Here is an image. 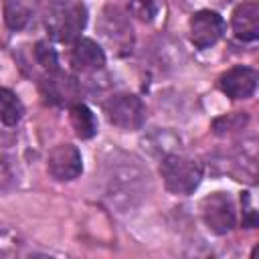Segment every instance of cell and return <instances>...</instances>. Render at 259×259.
<instances>
[{
  "label": "cell",
  "mask_w": 259,
  "mask_h": 259,
  "mask_svg": "<svg viewBox=\"0 0 259 259\" xmlns=\"http://www.w3.org/2000/svg\"><path fill=\"white\" fill-rule=\"evenodd\" d=\"M107 121L119 130H140L146 121V107L138 95L117 93L103 101Z\"/></svg>",
  "instance_id": "277c9868"
},
{
  "label": "cell",
  "mask_w": 259,
  "mask_h": 259,
  "mask_svg": "<svg viewBox=\"0 0 259 259\" xmlns=\"http://www.w3.org/2000/svg\"><path fill=\"white\" fill-rule=\"evenodd\" d=\"M150 190L148 168L132 154L115 152L103 168V194L119 210L136 208Z\"/></svg>",
  "instance_id": "6da1fadb"
},
{
  "label": "cell",
  "mask_w": 259,
  "mask_h": 259,
  "mask_svg": "<svg viewBox=\"0 0 259 259\" xmlns=\"http://www.w3.org/2000/svg\"><path fill=\"white\" fill-rule=\"evenodd\" d=\"M188 32H190V42L196 49H208L223 36L225 20L214 10H198L190 16Z\"/></svg>",
  "instance_id": "52a82bcc"
},
{
  "label": "cell",
  "mask_w": 259,
  "mask_h": 259,
  "mask_svg": "<svg viewBox=\"0 0 259 259\" xmlns=\"http://www.w3.org/2000/svg\"><path fill=\"white\" fill-rule=\"evenodd\" d=\"M71 65L81 73L93 75V73H97L105 67V53L95 40L79 36V38L73 40Z\"/></svg>",
  "instance_id": "30bf717a"
},
{
  "label": "cell",
  "mask_w": 259,
  "mask_h": 259,
  "mask_svg": "<svg viewBox=\"0 0 259 259\" xmlns=\"http://www.w3.org/2000/svg\"><path fill=\"white\" fill-rule=\"evenodd\" d=\"M34 59H36V63H38L49 75L59 71V59H57V53H55V49H53L49 42H45V40L36 42V47H34Z\"/></svg>",
  "instance_id": "9a60e30c"
},
{
  "label": "cell",
  "mask_w": 259,
  "mask_h": 259,
  "mask_svg": "<svg viewBox=\"0 0 259 259\" xmlns=\"http://www.w3.org/2000/svg\"><path fill=\"white\" fill-rule=\"evenodd\" d=\"M22 113H24V107L16 97V93L6 87H0V121L12 127L22 119Z\"/></svg>",
  "instance_id": "4fadbf2b"
},
{
  "label": "cell",
  "mask_w": 259,
  "mask_h": 259,
  "mask_svg": "<svg viewBox=\"0 0 259 259\" xmlns=\"http://www.w3.org/2000/svg\"><path fill=\"white\" fill-rule=\"evenodd\" d=\"M257 81H259V75H257L255 69L233 67V69H229L227 73L221 75L219 87L231 99H247V97H251L255 93Z\"/></svg>",
  "instance_id": "9c48e42d"
},
{
  "label": "cell",
  "mask_w": 259,
  "mask_h": 259,
  "mask_svg": "<svg viewBox=\"0 0 259 259\" xmlns=\"http://www.w3.org/2000/svg\"><path fill=\"white\" fill-rule=\"evenodd\" d=\"M47 168L55 180H61V182L75 180L83 170L81 152L73 144H59L49 152Z\"/></svg>",
  "instance_id": "ba28073f"
},
{
  "label": "cell",
  "mask_w": 259,
  "mask_h": 259,
  "mask_svg": "<svg viewBox=\"0 0 259 259\" xmlns=\"http://www.w3.org/2000/svg\"><path fill=\"white\" fill-rule=\"evenodd\" d=\"M245 121H247V115L231 113V115H225V117H221V119L214 121V132L217 134H227V132L239 130L241 125H245Z\"/></svg>",
  "instance_id": "e0dca14e"
},
{
  "label": "cell",
  "mask_w": 259,
  "mask_h": 259,
  "mask_svg": "<svg viewBox=\"0 0 259 259\" xmlns=\"http://www.w3.org/2000/svg\"><path fill=\"white\" fill-rule=\"evenodd\" d=\"M69 121L81 140H89L97 132V119L85 103H73L69 107Z\"/></svg>",
  "instance_id": "7c38bea8"
},
{
  "label": "cell",
  "mask_w": 259,
  "mask_h": 259,
  "mask_svg": "<svg viewBox=\"0 0 259 259\" xmlns=\"http://www.w3.org/2000/svg\"><path fill=\"white\" fill-rule=\"evenodd\" d=\"M2 12H4V22L10 30H22L32 16L30 8L22 0H4Z\"/></svg>",
  "instance_id": "5bb4252c"
},
{
  "label": "cell",
  "mask_w": 259,
  "mask_h": 259,
  "mask_svg": "<svg viewBox=\"0 0 259 259\" xmlns=\"http://www.w3.org/2000/svg\"><path fill=\"white\" fill-rule=\"evenodd\" d=\"M160 174L164 186L172 194H190L198 188L202 180V166L182 154H168L162 158Z\"/></svg>",
  "instance_id": "3957f363"
},
{
  "label": "cell",
  "mask_w": 259,
  "mask_h": 259,
  "mask_svg": "<svg viewBox=\"0 0 259 259\" xmlns=\"http://www.w3.org/2000/svg\"><path fill=\"white\" fill-rule=\"evenodd\" d=\"M200 214H202L204 225L217 235L231 233L237 223L235 204L227 192H212L204 196L200 202Z\"/></svg>",
  "instance_id": "8992f818"
},
{
  "label": "cell",
  "mask_w": 259,
  "mask_h": 259,
  "mask_svg": "<svg viewBox=\"0 0 259 259\" xmlns=\"http://www.w3.org/2000/svg\"><path fill=\"white\" fill-rule=\"evenodd\" d=\"M99 32L103 40L117 53L125 55L134 45V30L127 14L119 6H105L99 18Z\"/></svg>",
  "instance_id": "5b68a950"
},
{
  "label": "cell",
  "mask_w": 259,
  "mask_h": 259,
  "mask_svg": "<svg viewBox=\"0 0 259 259\" xmlns=\"http://www.w3.org/2000/svg\"><path fill=\"white\" fill-rule=\"evenodd\" d=\"M162 8V0H132L130 10L134 16H138L144 22H152Z\"/></svg>",
  "instance_id": "2e32d148"
},
{
  "label": "cell",
  "mask_w": 259,
  "mask_h": 259,
  "mask_svg": "<svg viewBox=\"0 0 259 259\" xmlns=\"http://www.w3.org/2000/svg\"><path fill=\"white\" fill-rule=\"evenodd\" d=\"M87 22V10L81 0H57L49 6L45 26L57 42H73L79 38Z\"/></svg>",
  "instance_id": "7a4b0ae2"
},
{
  "label": "cell",
  "mask_w": 259,
  "mask_h": 259,
  "mask_svg": "<svg viewBox=\"0 0 259 259\" xmlns=\"http://www.w3.org/2000/svg\"><path fill=\"white\" fill-rule=\"evenodd\" d=\"M233 32L241 40H255L259 36V4L255 0H247L239 4L233 12Z\"/></svg>",
  "instance_id": "8fae6325"
},
{
  "label": "cell",
  "mask_w": 259,
  "mask_h": 259,
  "mask_svg": "<svg viewBox=\"0 0 259 259\" xmlns=\"http://www.w3.org/2000/svg\"><path fill=\"white\" fill-rule=\"evenodd\" d=\"M12 178H14V174H12L10 158H0V188H4L6 182H10Z\"/></svg>",
  "instance_id": "ac0fdd59"
}]
</instances>
